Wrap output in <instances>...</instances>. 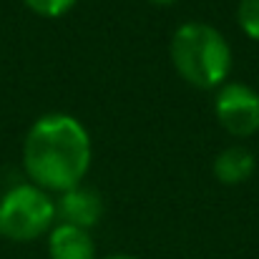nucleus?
Segmentation results:
<instances>
[{
	"label": "nucleus",
	"instance_id": "423d86ee",
	"mask_svg": "<svg viewBox=\"0 0 259 259\" xmlns=\"http://www.w3.org/2000/svg\"><path fill=\"white\" fill-rule=\"evenodd\" d=\"M48 257L51 259H96V242L91 232L58 224L48 232Z\"/></svg>",
	"mask_w": 259,
	"mask_h": 259
},
{
	"label": "nucleus",
	"instance_id": "6e6552de",
	"mask_svg": "<svg viewBox=\"0 0 259 259\" xmlns=\"http://www.w3.org/2000/svg\"><path fill=\"white\" fill-rule=\"evenodd\" d=\"M237 23L252 40H259V0H242L239 3Z\"/></svg>",
	"mask_w": 259,
	"mask_h": 259
},
{
	"label": "nucleus",
	"instance_id": "9b49d317",
	"mask_svg": "<svg viewBox=\"0 0 259 259\" xmlns=\"http://www.w3.org/2000/svg\"><path fill=\"white\" fill-rule=\"evenodd\" d=\"M151 3H156V5H174L176 0H151Z\"/></svg>",
	"mask_w": 259,
	"mask_h": 259
},
{
	"label": "nucleus",
	"instance_id": "9d476101",
	"mask_svg": "<svg viewBox=\"0 0 259 259\" xmlns=\"http://www.w3.org/2000/svg\"><path fill=\"white\" fill-rule=\"evenodd\" d=\"M106 259H136V257H131V254H111V257H106Z\"/></svg>",
	"mask_w": 259,
	"mask_h": 259
},
{
	"label": "nucleus",
	"instance_id": "7ed1b4c3",
	"mask_svg": "<svg viewBox=\"0 0 259 259\" xmlns=\"http://www.w3.org/2000/svg\"><path fill=\"white\" fill-rule=\"evenodd\" d=\"M56 201L35 184H18L0 199V237L10 242H33L53 229Z\"/></svg>",
	"mask_w": 259,
	"mask_h": 259
},
{
	"label": "nucleus",
	"instance_id": "1a4fd4ad",
	"mask_svg": "<svg viewBox=\"0 0 259 259\" xmlns=\"http://www.w3.org/2000/svg\"><path fill=\"white\" fill-rule=\"evenodd\" d=\"M33 13L43 15V18H61L66 15L78 0H23Z\"/></svg>",
	"mask_w": 259,
	"mask_h": 259
},
{
	"label": "nucleus",
	"instance_id": "39448f33",
	"mask_svg": "<svg viewBox=\"0 0 259 259\" xmlns=\"http://www.w3.org/2000/svg\"><path fill=\"white\" fill-rule=\"evenodd\" d=\"M56 214L61 217V224H71L78 229H91L98 224L103 214V201L96 191L76 186L66 194H61V201L56 204Z\"/></svg>",
	"mask_w": 259,
	"mask_h": 259
},
{
	"label": "nucleus",
	"instance_id": "20e7f679",
	"mask_svg": "<svg viewBox=\"0 0 259 259\" xmlns=\"http://www.w3.org/2000/svg\"><path fill=\"white\" fill-rule=\"evenodd\" d=\"M217 121L232 136L247 139L259 131V93L247 83H224L214 101Z\"/></svg>",
	"mask_w": 259,
	"mask_h": 259
},
{
	"label": "nucleus",
	"instance_id": "f03ea898",
	"mask_svg": "<svg viewBox=\"0 0 259 259\" xmlns=\"http://www.w3.org/2000/svg\"><path fill=\"white\" fill-rule=\"evenodd\" d=\"M169 53L176 73L201 91L224 86L234 61L227 38L209 23H184L171 35Z\"/></svg>",
	"mask_w": 259,
	"mask_h": 259
},
{
	"label": "nucleus",
	"instance_id": "0eeeda50",
	"mask_svg": "<svg viewBox=\"0 0 259 259\" xmlns=\"http://www.w3.org/2000/svg\"><path fill=\"white\" fill-rule=\"evenodd\" d=\"M254 166H257V161H254V154L252 151H247L244 146H229L222 154H217L211 171H214V176L222 184H229L232 186V184L247 181L254 174Z\"/></svg>",
	"mask_w": 259,
	"mask_h": 259
},
{
	"label": "nucleus",
	"instance_id": "f257e3e1",
	"mask_svg": "<svg viewBox=\"0 0 259 259\" xmlns=\"http://www.w3.org/2000/svg\"><path fill=\"white\" fill-rule=\"evenodd\" d=\"M91 136L68 113L40 116L23 141V166L43 191L66 194L86 179L91 169Z\"/></svg>",
	"mask_w": 259,
	"mask_h": 259
}]
</instances>
